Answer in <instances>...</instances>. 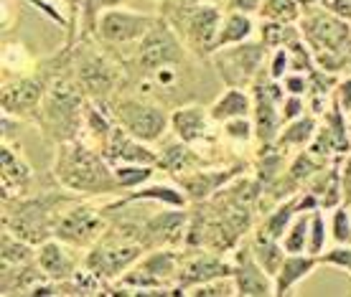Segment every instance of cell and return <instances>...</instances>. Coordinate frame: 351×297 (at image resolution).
Segmentation results:
<instances>
[{
	"instance_id": "obj_1",
	"label": "cell",
	"mask_w": 351,
	"mask_h": 297,
	"mask_svg": "<svg viewBox=\"0 0 351 297\" xmlns=\"http://www.w3.org/2000/svg\"><path fill=\"white\" fill-rule=\"evenodd\" d=\"M56 173L62 178V183L66 188H74V191L99 193L112 188V178L107 173V168L102 166V160L82 145H69L62 150Z\"/></svg>"
},
{
	"instance_id": "obj_2",
	"label": "cell",
	"mask_w": 351,
	"mask_h": 297,
	"mask_svg": "<svg viewBox=\"0 0 351 297\" xmlns=\"http://www.w3.org/2000/svg\"><path fill=\"white\" fill-rule=\"evenodd\" d=\"M80 89L74 87L66 79L53 81L46 96L44 122L51 130L56 140H69L77 132V109H80Z\"/></svg>"
},
{
	"instance_id": "obj_3",
	"label": "cell",
	"mask_w": 351,
	"mask_h": 297,
	"mask_svg": "<svg viewBox=\"0 0 351 297\" xmlns=\"http://www.w3.org/2000/svg\"><path fill=\"white\" fill-rule=\"evenodd\" d=\"M184 59L181 44L173 36V31L163 23L156 21L153 28L141 38V49H138V66L143 71H158L166 64H176Z\"/></svg>"
},
{
	"instance_id": "obj_4",
	"label": "cell",
	"mask_w": 351,
	"mask_h": 297,
	"mask_svg": "<svg viewBox=\"0 0 351 297\" xmlns=\"http://www.w3.org/2000/svg\"><path fill=\"white\" fill-rule=\"evenodd\" d=\"M263 46L257 44H234V49H227L214 56L217 69H219L221 79L232 84V87H242L250 79L255 77L260 64H263Z\"/></svg>"
},
{
	"instance_id": "obj_5",
	"label": "cell",
	"mask_w": 351,
	"mask_h": 297,
	"mask_svg": "<svg viewBox=\"0 0 351 297\" xmlns=\"http://www.w3.org/2000/svg\"><path fill=\"white\" fill-rule=\"evenodd\" d=\"M117 114H120V122L125 130L138 140H158L168 122L163 109L153 105H143V102H123Z\"/></svg>"
},
{
	"instance_id": "obj_6",
	"label": "cell",
	"mask_w": 351,
	"mask_h": 297,
	"mask_svg": "<svg viewBox=\"0 0 351 297\" xmlns=\"http://www.w3.org/2000/svg\"><path fill=\"white\" fill-rule=\"evenodd\" d=\"M153 18L125 13V10H107L99 18V34L110 44H128L135 38H143L153 28Z\"/></svg>"
},
{
	"instance_id": "obj_7",
	"label": "cell",
	"mask_w": 351,
	"mask_h": 297,
	"mask_svg": "<svg viewBox=\"0 0 351 297\" xmlns=\"http://www.w3.org/2000/svg\"><path fill=\"white\" fill-rule=\"evenodd\" d=\"M306 36L318 53H343L349 49V28L331 16H313L306 21Z\"/></svg>"
},
{
	"instance_id": "obj_8",
	"label": "cell",
	"mask_w": 351,
	"mask_h": 297,
	"mask_svg": "<svg viewBox=\"0 0 351 297\" xmlns=\"http://www.w3.org/2000/svg\"><path fill=\"white\" fill-rule=\"evenodd\" d=\"M141 257V246L138 244H114V246H99L92 249V254L87 257V267L97 274L105 277H114L120 274V270H125L130 262H135Z\"/></svg>"
},
{
	"instance_id": "obj_9",
	"label": "cell",
	"mask_w": 351,
	"mask_h": 297,
	"mask_svg": "<svg viewBox=\"0 0 351 297\" xmlns=\"http://www.w3.org/2000/svg\"><path fill=\"white\" fill-rule=\"evenodd\" d=\"M80 81L89 94L102 96L117 84V69L107 59H102V56L87 53L80 62Z\"/></svg>"
},
{
	"instance_id": "obj_10",
	"label": "cell",
	"mask_w": 351,
	"mask_h": 297,
	"mask_svg": "<svg viewBox=\"0 0 351 297\" xmlns=\"http://www.w3.org/2000/svg\"><path fill=\"white\" fill-rule=\"evenodd\" d=\"M99 229H102V221L89 209H71L56 229V236L71 244H87L99 234Z\"/></svg>"
},
{
	"instance_id": "obj_11",
	"label": "cell",
	"mask_w": 351,
	"mask_h": 297,
	"mask_svg": "<svg viewBox=\"0 0 351 297\" xmlns=\"http://www.w3.org/2000/svg\"><path fill=\"white\" fill-rule=\"evenodd\" d=\"M255 99H257V109H255V127H257V138L260 140H272L275 132H278V109H275V102L280 99V89L267 87V84H257L255 89Z\"/></svg>"
},
{
	"instance_id": "obj_12",
	"label": "cell",
	"mask_w": 351,
	"mask_h": 297,
	"mask_svg": "<svg viewBox=\"0 0 351 297\" xmlns=\"http://www.w3.org/2000/svg\"><path fill=\"white\" fill-rule=\"evenodd\" d=\"M234 285H237V295H275V287L270 285L260 262H255L247 252L239 257L234 267Z\"/></svg>"
},
{
	"instance_id": "obj_13",
	"label": "cell",
	"mask_w": 351,
	"mask_h": 297,
	"mask_svg": "<svg viewBox=\"0 0 351 297\" xmlns=\"http://www.w3.org/2000/svg\"><path fill=\"white\" fill-rule=\"evenodd\" d=\"M189 36H191L193 44L204 46L206 51H214V41H217V28H219V10L209 5V3H202L191 10L189 16Z\"/></svg>"
},
{
	"instance_id": "obj_14",
	"label": "cell",
	"mask_w": 351,
	"mask_h": 297,
	"mask_svg": "<svg viewBox=\"0 0 351 297\" xmlns=\"http://www.w3.org/2000/svg\"><path fill=\"white\" fill-rule=\"evenodd\" d=\"M44 96L41 79H21L13 87L3 89V107L5 112H28Z\"/></svg>"
},
{
	"instance_id": "obj_15",
	"label": "cell",
	"mask_w": 351,
	"mask_h": 297,
	"mask_svg": "<svg viewBox=\"0 0 351 297\" xmlns=\"http://www.w3.org/2000/svg\"><path fill=\"white\" fill-rule=\"evenodd\" d=\"M229 274V267L221 259H214V257H199L196 262H191L181 272V289L184 287H196V285H204V282H211L217 277H224Z\"/></svg>"
},
{
	"instance_id": "obj_16",
	"label": "cell",
	"mask_w": 351,
	"mask_h": 297,
	"mask_svg": "<svg viewBox=\"0 0 351 297\" xmlns=\"http://www.w3.org/2000/svg\"><path fill=\"white\" fill-rule=\"evenodd\" d=\"M316 267L313 257H300V254H290L282 262L280 272H278V282H275V295H288V289L306 277L308 272Z\"/></svg>"
},
{
	"instance_id": "obj_17",
	"label": "cell",
	"mask_w": 351,
	"mask_h": 297,
	"mask_svg": "<svg viewBox=\"0 0 351 297\" xmlns=\"http://www.w3.org/2000/svg\"><path fill=\"white\" fill-rule=\"evenodd\" d=\"M186 216L181 211H168V214H158L156 219L148 221L145 227V242L150 244H160V242H176V236L184 227Z\"/></svg>"
},
{
	"instance_id": "obj_18",
	"label": "cell",
	"mask_w": 351,
	"mask_h": 297,
	"mask_svg": "<svg viewBox=\"0 0 351 297\" xmlns=\"http://www.w3.org/2000/svg\"><path fill=\"white\" fill-rule=\"evenodd\" d=\"M173 127L178 132V138L184 142H191L196 138H202V132L206 130V117H204L202 107H186L173 114Z\"/></svg>"
},
{
	"instance_id": "obj_19",
	"label": "cell",
	"mask_w": 351,
	"mask_h": 297,
	"mask_svg": "<svg viewBox=\"0 0 351 297\" xmlns=\"http://www.w3.org/2000/svg\"><path fill=\"white\" fill-rule=\"evenodd\" d=\"M38 267L53 277V280H66L71 274V259L66 257L59 244H46L41 249V257H38Z\"/></svg>"
},
{
	"instance_id": "obj_20",
	"label": "cell",
	"mask_w": 351,
	"mask_h": 297,
	"mask_svg": "<svg viewBox=\"0 0 351 297\" xmlns=\"http://www.w3.org/2000/svg\"><path fill=\"white\" fill-rule=\"evenodd\" d=\"M252 31V21L242 13V10H234L232 16L224 21V26H221L219 36H217V41H214V49H221V46L227 44H239V41H245L247 36Z\"/></svg>"
},
{
	"instance_id": "obj_21",
	"label": "cell",
	"mask_w": 351,
	"mask_h": 297,
	"mask_svg": "<svg viewBox=\"0 0 351 297\" xmlns=\"http://www.w3.org/2000/svg\"><path fill=\"white\" fill-rule=\"evenodd\" d=\"M250 112V99L245 92L239 89H229L217 105L211 107V117L214 120H234V117H247Z\"/></svg>"
},
{
	"instance_id": "obj_22",
	"label": "cell",
	"mask_w": 351,
	"mask_h": 297,
	"mask_svg": "<svg viewBox=\"0 0 351 297\" xmlns=\"http://www.w3.org/2000/svg\"><path fill=\"white\" fill-rule=\"evenodd\" d=\"M234 175V170H229V173H193L189 175V178H184L181 183H184V188L189 191V196L191 198H196V201H202V198H206L211 191H217L227 178H232Z\"/></svg>"
},
{
	"instance_id": "obj_23",
	"label": "cell",
	"mask_w": 351,
	"mask_h": 297,
	"mask_svg": "<svg viewBox=\"0 0 351 297\" xmlns=\"http://www.w3.org/2000/svg\"><path fill=\"white\" fill-rule=\"evenodd\" d=\"M255 259L260 262V267H263L267 274H278L282 267V249L278 246V239H270V236H260L255 244Z\"/></svg>"
},
{
	"instance_id": "obj_24",
	"label": "cell",
	"mask_w": 351,
	"mask_h": 297,
	"mask_svg": "<svg viewBox=\"0 0 351 297\" xmlns=\"http://www.w3.org/2000/svg\"><path fill=\"white\" fill-rule=\"evenodd\" d=\"M112 157H120V160H138V163H156V155L148 153L145 148L130 142L128 138H123V132H114L112 135Z\"/></svg>"
},
{
	"instance_id": "obj_25",
	"label": "cell",
	"mask_w": 351,
	"mask_h": 297,
	"mask_svg": "<svg viewBox=\"0 0 351 297\" xmlns=\"http://www.w3.org/2000/svg\"><path fill=\"white\" fill-rule=\"evenodd\" d=\"M31 262V246L26 244V239H10V234H3V264L5 267H18V264Z\"/></svg>"
},
{
	"instance_id": "obj_26",
	"label": "cell",
	"mask_w": 351,
	"mask_h": 297,
	"mask_svg": "<svg viewBox=\"0 0 351 297\" xmlns=\"http://www.w3.org/2000/svg\"><path fill=\"white\" fill-rule=\"evenodd\" d=\"M308 236H311V219L300 216L290 231H285V252L288 254H300L308 246Z\"/></svg>"
},
{
	"instance_id": "obj_27",
	"label": "cell",
	"mask_w": 351,
	"mask_h": 297,
	"mask_svg": "<svg viewBox=\"0 0 351 297\" xmlns=\"http://www.w3.org/2000/svg\"><path fill=\"white\" fill-rule=\"evenodd\" d=\"M313 127H316V122L311 117H300L298 122H293L288 130L282 132L280 145H303L313 138Z\"/></svg>"
},
{
	"instance_id": "obj_28",
	"label": "cell",
	"mask_w": 351,
	"mask_h": 297,
	"mask_svg": "<svg viewBox=\"0 0 351 297\" xmlns=\"http://www.w3.org/2000/svg\"><path fill=\"white\" fill-rule=\"evenodd\" d=\"M300 206L298 203H285L280 209L272 214L270 219H267V227H265V236H270V239H280L285 234V229H288V221L293 219V211H298Z\"/></svg>"
},
{
	"instance_id": "obj_29",
	"label": "cell",
	"mask_w": 351,
	"mask_h": 297,
	"mask_svg": "<svg viewBox=\"0 0 351 297\" xmlns=\"http://www.w3.org/2000/svg\"><path fill=\"white\" fill-rule=\"evenodd\" d=\"M143 270H148L150 274H156V277H168V274L173 272V254H168V252L150 254L148 259L143 262Z\"/></svg>"
},
{
	"instance_id": "obj_30",
	"label": "cell",
	"mask_w": 351,
	"mask_h": 297,
	"mask_svg": "<svg viewBox=\"0 0 351 297\" xmlns=\"http://www.w3.org/2000/svg\"><path fill=\"white\" fill-rule=\"evenodd\" d=\"M160 163H163L168 170H184V166L189 163V153H186L184 145H168V148L163 150Z\"/></svg>"
},
{
	"instance_id": "obj_31",
	"label": "cell",
	"mask_w": 351,
	"mask_h": 297,
	"mask_svg": "<svg viewBox=\"0 0 351 297\" xmlns=\"http://www.w3.org/2000/svg\"><path fill=\"white\" fill-rule=\"evenodd\" d=\"M132 198H160V201L173 203V206H181V203H184V196H181L178 191H173V188H166V185H156V188L135 193Z\"/></svg>"
},
{
	"instance_id": "obj_32",
	"label": "cell",
	"mask_w": 351,
	"mask_h": 297,
	"mask_svg": "<svg viewBox=\"0 0 351 297\" xmlns=\"http://www.w3.org/2000/svg\"><path fill=\"white\" fill-rule=\"evenodd\" d=\"M114 178H117V185L130 188V185L143 183L145 178H150V168H117Z\"/></svg>"
},
{
	"instance_id": "obj_33",
	"label": "cell",
	"mask_w": 351,
	"mask_h": 297,
	"mask_svg": "<svg viewBox=\"0 0 351 297\" xmlns=\"http://www.w3.org/2000/svg\"><path fill=\"white\" fill-rule=\"evenodd\" d=\"M293 36H295V31H290V28L280 26V23H267V26L263 28V38H265V44L267 46L288 44Z\"/></svg>"
},
{
	"instance_id": "obj_34",
	"label": "cell",
	"mask_w": 351,
	"mask_h": 297,
	"mask_svg": "<svg viewBox=\"0 0 351 297\" xmlns=\"http://www.w3.org/2000/svg\"><path fill=\"white\" fill-rule=\"evenodd\" d=\"M334 239L339 244H351V221L346 211H336L334 214Z\"/></svg>"
},
{
	"instance_id": "obj_35",
	"label": "cell",
	"mask_w": 351,
	"mask_h": 297,
	"mask_svg": "<svg viewBox=\"0 0 351 297\" xmlns=\"http://www.w3.org/2000/svg\"><path fill=\"white\" fill-rule=\"evenodd\" d=\"M324 219H321V214H316L313 219H311V236H308V252L311 254H318L324 249Z\"/></svg>"
},
{
	"instance_id": "obj_36",
	"label": "cell",
	"mask_w": 351,
	"mask_h": 297,
	"mask_svg": "<svg viewBox=\"0 0 351 297\" xmlns=\"http://www.w3.org/2000/svg\"><path fill=\"white\" fill-rule=\"evenodd\" d=\"M318 170V163H313L308 155H300L295 163H293V168H290V178L293 181H303V178H308V175H313Z\"/></svg>"
},
{
	"instance_id": "obj_37",
	"label": "cell",
	"mask_w": 351,
	"mask_h": 297,
	"mask_svg": "<svg viewBox=\"0 0 351 297\" xmlns=\"http://www.w3.org/2000/svg\"><path fill=\"white\" fill-rule=\"evenodd\" d=\"M193 295H237V285H229V282H214V285H196L193 287Z\"/></svg>"
},
{
	"instance_id": "obj_38",
	"label": "cell",
	"mask_w": 351,
	"mask_h": 297,
	"mask_svg": "<svg viewBox=\"0 0 351 297\" xmlns=\"http://www.w3.org/2000/svg\"><path fill=\"white\" fill-rule=\"evenodd\" d=\"M227 135L234 138V140H250L252 138V127H250V122H247L245 117H234L227 125Z\"/></svg>"
},
{
	"instance_id": "obj_39",
	"label": "cell",
	"mask_w": 351,
	"mask_h": 297,
	"mask_svg": "<svg viewBox=\"0 0 351 297\" xmlns=\"http://www.w3.org/2000/svg\"><path fill=\"white\" fill-rule=\"evenodd\" d=\"M265 13H270L275 18H293L295 16V3L293 0H267Z\"/></svg>"
},
{
	"instance_id": "obj_40",
	"label": "cell",
	"mask_w": 351,
	"mask_h": 297,
	"mask_svg": "<svg viewBox=\"0 0 351 297\" xmlns=\"http://www.w3.org/2000/svg\"><path fill=\"white\" fill-rule=\"evenodd\" d=\"M321 262H326V264H339V267H343V270L351 272V246H336L334 252L326 254Z\"/></svg>"
},
{
	"instance_id": "obj_41",
	"label": "cell",
	"mask_w": 351,
	"mask_h": 297,
	"mask_svg": "<svg viewBox=\"0 0 351 297\" xmlns=\"http://www.w3.org/2000/svg\"><path fill=\"white\" fill-rule=\"evenodd\" d=\"M293 51H290V56H293V64H295V69H311V59H308L306 49L300 44H293L290 46Z\"/></svg>"
},
{
	"instance_id": "obj_42",
	"label": "cell",
	"mask_w": 351,
	"mask_h": 297,
	"mask_svg": "<svg viewBox=\"0 0 351 297\" xmlns=\"http://www.w3.org/2000/svg\"><path fill=\"white\" fill-rule=\"evenodd\" d=\"M336 105L351 112V81H343L341 87H339V92H336Z\"/></svg>"
},
{
	"instance_id": "obj_43",
	"label": "cell",
	"mask_w": 351,
	"mask_h": 297,
	"mask_svg": "<svg viewBox=\"0 0 351 297\" xmlns=\"http://www.w3.org/2000/svg\"><path fill=\"white\" fill-rule=\"evenodd\" d=\"M326 5L341 18H351V0H326Z\"/></svg>"
},
{
	"instance_id": "obj_44",
	"label": "cell",
	"mask_w": 351,
	"mask_h": 297,
	"mask_svg": "<svg viewBox=\"0 0 351 297\" xmlns=\"http://www.w3.org/2000/svg\"><path fill=\"white\" fill-rule=\"evenodd\" d=\"M300 109H303V105H300L298 96H290L288 102H285V112H282V117H288V120H295V117H300Z\"/></svg>"
},
{
	"instance_id": "obj_45",
	"label": "cell",
	"mask_w": 351,
	"mask_h": 297,
	"mask_svg": "<svg viewBox=\"0 0 351 297\" xmlns=\"http://www.w3.org/2000/svg\"><path fill=\"white\" fill-rule=\"evenodd\" d=\"M285 62H288V53H285V51H280L278 56H275V62H272V69H270L272 79H280L282 74H285Z\"/></svg>"
},
{
	"instance_id": "obj_46",
	"label": "cell",
	"mask_w": 351,
	"mask_h": 297,
	"mask_svg": "<svg viewBox=\"0 0 351 297\" xmlns=\"http://www.w3.org/2000/svg\"><path fill=\"white\" fill-rule=\"evenodd\" d=\"M285 89H288L290 94H303V92H306V79L290 77L288 81H285Z\"/></svg>"
},
{
	"instance_id": "obj_47",
	"label": "cell",
	"mask_w": 351,
	"mask_h": 297,
	"mask_svg": "<svg viewBox=\"0 0 351 297\" xmlns=\"http://www.w3.org/2000/svg\"><path fill=\"white\" fill-rule=\"evenodd\" d=\"M257 3H260V0H232V8L242 10V13H250V10H257Z\"/></svg>"
},
{
	"instance_id": "obj_48",
	"label": "cell",
	"mask_w": 351,
	"mask_h": 297,
	"mask_svg": "<svg viewBox=\"0 0 351 297\" xmlns=\"http://www.w3.org/2000/svg\"><path fill=\"white\" fill-rule=\"evenodd\" d=\"M105 5H120V3H125V0H102Z\"/></svg>"
},
{
	"instance_id": "obj_49",
	"label": "cell",
	"mask_w": 351,
	"mask_h": 297,
	"mask_svg": "<svg viewBox=\"0 0 351 297\" xmlns=\"http://www.w3.org/2000/svg\"><path fill=\"white\" fill-rule=\"evenodd\" d=\"M189 3H217V0H189Z\"/></svg>"
},
{
	"instance_id": "obj_50",
	"label": "cell",
	"mask_w": 351,
	"mask_h": 297,
	"mask_svg": "<svg viewBox=\"0 0 351 297\" xmlns=\"http://www.w3.org/2000/svg\"><path fill=\"white\" fill-rule=\"evenodd\" d=\"M66 3H74V0H66Z\"/></svg>"
}]
</instances>
